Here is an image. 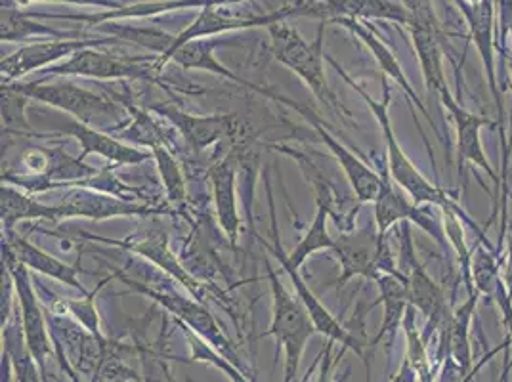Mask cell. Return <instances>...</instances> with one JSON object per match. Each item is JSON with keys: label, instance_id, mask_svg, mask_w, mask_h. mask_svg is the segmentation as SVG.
Instances as JSON below:
<instances>
[{"label": "cell", "instance_id": "cell-1", "mask_svg": "<svg viewBox=\"0 0 512 382\" xmlns=\"http://www.w3.org/2000/svg\"><path fill=\"white\" fill-rule=\"evenodd\" d=\"M325 60L329 64L333 65L337 69V73L341 75L342 79L352 86L360 96H362L363 102L367 104V107L371 109V113L375 115L379 127L383 130L384 146H386V163H388V174L390 178L406 191L407 195L417 203V205H436L440 207L442 211H455V213L461 216L463 224H467L470 230L474 234L480 237V241H488L484 230L470 218L467 211L453 199V195L444 188H438L436 184H432L430 180H427L423 176V172L417 169L413 165V161L407 157L406 151L400 146L396 134H394V127H392V121H390V113H388V107H390V85L386 83V77L383 75V98L381 100H375L367 94V90L363 88L360 83H356L346 71L344 67L337 64L331 56H325Z\"/></svg>", "mask_w": 512, "mask_h": 382}, {"label": "cell", "instance_id": "cell-2", "mask_svg": "<svg viewBox=\"0 0 512 382\" xmlns=\"http://www.w3.org/2000/svg\"><path fill=\"white\" fill-rule=\"evenodd\" d=\"M268 33H270V50L276 62L297 73L306 86L314 92V96L325 106L337 111L344 109L325 77V65H323L327 56L323 52L325 22L320 23L318 37L314 43H308L297 31V27L289 25L287 20L272 23L268 27Z\"/></svg>", "mask_w": 512, "mask_h": 382}, {"label": "cell", "instance_id": "cell-3", "mask_svg": "<svg viewBox=\"0 0 512 382\" xmlns=\"http://www.w3.org/2000/svg\"><path fill=\"white\" fill-rule=\"evenodd\" d=\"M264 264H266V274L270 277L274 310H272L270 329L260 337H274L278 342V352L279 346L285 350L283 382H293L299 373L300 360H302L306 342L312 339V335L316 333V327L310 319L308 310L300 302V298L289 295V291L283 287L270 260H266Z\"/></svg>", "mask_w": 512, "mask_h": 382}, {"label": "cell", "instance_id": "cell-4", "mask_svg": "<svg viewBox=\"0 0 512 382\" xmlns=\"http://www.w3.org/2000/svg\"><path fill=\"white\" fill-rule=\"evenodd\" d=\"M459 8L461 16L469 25L470 41L476 46L480 60L484 65V73L488 79L491 96L497 107V123L501 134V155H503V169H501V182L503 193H509L507 188V167H509V155H511V142L507 140L505 132V104L501 100L499 81H497V69H495V54H497V20H495V0H453Z\"/></svg>", "mask_w": 512, "mask_h": 382}, {"label": "cell", "instance_id": "cell-5", "mask_svg": "<svg viewBox=\"0 0 512 382\" xmlns=\"http://www.w3.org/2000/svg\"><path fill=\"white\" fill-rule=\"evenodd\" d=\"M14 86L23 96L29 100L41 102L46 106L58 107L65 113L73 115L79 123L92 125L102 119H121L125 115V109L117 106L115 102L106 100L83 86L75 83H25Z\"/></svg>", "mask_w": 512, "mask_h": 382}, {"label": "cell", "instance_id": "cell-6", "mask_svg": "<svg viewBox=\"0 0 512 382\" xmlns=\"http://www.w3.org/2000/svg\"><path fill=\"white\" fill-rule=\"evenodd\" d=\"M400 253L402 258L398 266L407 277L409 304L427 319V335H423V339L427 342L430 331L434 333L436 329H440L444 321L451 316L446 293L432 277L428 276L427 268L417 260L411 234H409V222H404V239H402Z\"/></svg>", "mask_w": 512, "mask_h": 382}, {"label": "cell", "instance_id": "cell-7", "mask_svg": "<svg viewBox=\"0 0 512 382\" xmlns=\"http://www.w3.org/2000/svg\"><path fill=\"white\" fill-rule=\"evenodd\" d=\"M295 6H283L276 12L270 14H262V16H234L232 12L226 10V6H205L201 8L199 16L193 20L182 33L176 35L171 48L157 58V62L153 64V69H163V62L171 56L176 48H180L182 44L190 43L195 39H207V37H218L222 33L228 31H239V29H255V27H270L272 23L283 22V20H291L295 18Z\"/></svg>", "mask_w": 512, "mask_h": 382}, {"label": "cell", "instance_id": "cell-8", "mask_svg": "<svg viewBox=\"0 0 512 382\" xmlns=\"http://www.w3.org/2000/svg\"><path fill=\"white\" fill-rule=\"evenodd\" d=\"M2 260L6 264V270L14 281L18 300H20V308H22V331L23 340H25V348L27 352L33 356V360L37 361V365L41 367L44 382H46V360L52 354V346H50V337L46 331V323H44L43 310L39 306L37 295L33 291L31 279L27 274V268L22 262L16 260V256L12 255V251L2 243Z\"/></svg>", "mask_w": 512, "mask_h": 382}, {"label": "cell", "instance_id": "cell-9", "mask_svg": "<svg viewBox=\"0 0 512 382\" xmlns=\"http://www.w3.org/2000/svg\"><path fill=\"white\" fill-rule=\"evenodd\" d=\"M117 43L119 39L115 37H88V39L81 37V39H54V41L27 44L18 52L2 58V64H0L2 85H12L16 79H22L23 75L56 65L60 60L71 58L86 48Z\"/></svg>", "mask_w": 512, "mask_h": 382}, {"label": "cell", "instance_id": "cell-10", "mask_svg": "<svg viewBox=\"0 0 512 382\" xmlns=\"http://www.w3.org/2000/svg\"><path fill=\"white\" fill-rule=\"evenodd\" d=\"M295 18H314L325 23L339 20H384L409 22L404 4L392 0H302L295 6Z\"/></svg>", "mask_w": 512, "mask_h": 382}, {"label": "cell", "instance_id": "cell-11", "mask_svg": "<svg viewBox=\"0 0 512 382\" xmlns=\"http://www.w3.org/2000/svg\"><path fill=\"white\" fill-rule=\"evenodd\" d=\"M155 56H144V58H119L115 54L100 52L96 48H86L77 52L75 56L67 58L62 64L50 65V75H75V77H92V79H140L148 77L153 65L150 62H157Z\"/></svg>", "mask_w": 512, "mask_h": 382}, {"label": "cell", "instance_id": "cell-12", "mask_svg": "<svg viewBox=\"0 0 512 382\" xmlns=\"http://www.w3.org/2000/svg\"><path fill=\"white\" fill-rule=\"evenodd\" d=\"M125 283H128L132 289H136L138 293L148 295V297L153 298L155 302H159L161 306H165V308L171 312L172 316L178 319V323L188 325V327L192 329L193 333H197L201 339L207 340V342H209L213 348H216L224 358H228V360L232 361L234 365H237V367L245 373V369L241 367V361L237 358V354H235V350L232 348L230 340L224 337V333H222L220 325L216 323V319L213 318V314H211L205 306L197 304V302L192 300V298L178 297V295H167V293L151 291L148 287H142V285H138L136 281L127 279V277H125ZM247 377H249V375H247Z\"/></svg>", "mask_w": 512, "mask_h": 382}, {"label": "cell", "instance_id": "cell-13", "mask_svg": "<svg viewBox=\"0 0 512 382\" xmlns=\"http://www.w3.org/2000/svg\"><path fill=\"white\" fill-rule=\"evenodd\" d=\"M438 98H440L442 106L448 109V113L451 115L453 123H455V136H457L455 149H457L459 170L463 172V165H467V163L484 170L493 180L497 191H499L501 184H503L501 176H497V172L491 167L488 155H486L484 146H482V136H480L482 127H495V123L486 119V117H482V115H476V113L469 111L451 92H446Z\"/></svg>", "mask_w": 512, "mask_h": 382}, {"label": "cell", "instance_id": "cell-14", "mask_svg": "<svg viewBox=\"0 0 512 382\" xmlns=\"http://www.w3.org/2000/svg\"><path fill=\"white\" fill-rule=\"evenodd\" d=\"M331 251L341 264V276L335 279V285L339 289L352 277L375 279L379 276L377 260L381 251V235L377 232V226L375 230L371 226H365L362 230L342 232Z\"/></svg>", "mask_w": 512, "mask_h": 382}, {"label": "cell", "instance_id": "cell-15", "mask_svg": "<svg viewBox=\"0 0 512 382\" xmlns=\"http://www.w3.org/2000/svg\"><path fill=\"white\" fill-rule=\"evenodd\" d=\"M245 0H146L123 4L121 8L106 10L100 14H35L29 12L35 20H60V22H81L96 25L102 22H117V20H132V18H150L159 16L180 8H205V6H228Z\"/></svg>", "mask_w": 512, "mask_h": 382}, {"label": "cell", "instance_id": "cell-16", "mask_svg": "<svg viewBox=\"0 0 512 382\" xmlns=\"http://www.w3.org/2000/svg\"><path fill=\"white\" fill-rule=\"evenodd\" d=\"M266 186H268L270 218H272V241H274V245L264 243V249H268L272 255L278 258L281 268H283V266H289V268L299 270L308 256L314 255V253H318V251H325V249H329V251L333 249L335 239L327 232V216L331 214V209H329L323 201H318V213L314 216L312 226L308 228L306 235L297 243V247L291 251V255H285L283 245H281V241H279L278 218H276V207H274V195H272V188H270V182H268V180H266Z\"/></svg>", "mask_w": 512, "mask_h": 382}, {"label": "cell", "instance_id": "cell-17", "mask_svg": "<svg viewBox=\"0 0 512 382\" xmlns=\"http://www.w3.org/2000/svg\"><path fill=\"white\" fill-rule=\"evenodd\" d=\"M304 115L310 119V123L314 125L316 132L320 134L323 144L331 149V153L335 155V159L341 165L342 172L348 178L350 188L354 191V195L358 197V201L360 203H373L377 199L379 191H381L383 176H379L375 170L367 167L360 157H356L352 151L344 148L341 142L327 128L321 125L320 119L316 117L314 111L306 109Z\"/></svg>", "mask_w": 512, "mask_h": 382}, {"label": "cell", "instance_id": "cell-18", "mask_svg": "<svg viewBox=\"0 0 512 382\" xmlns=\"http://www.w3.org/2000/svg\"><path fill=\"white\" fill-rule=\"evenodd\" d=\"M220 44H224V41H222V39H218V37L195 39V41H190V43L182 44L180 48H176V50L172 52L171 56L163 62V67H165V64L172 62V64L180 65L182 69H199V71H209V73H214V75L226 77L228 81H234L237 85L247 86V88L255 90V92L262 94V96H268V98H272V100H279V102H283V104H287V106L295 107V109L300 111V113H304V111H306V109H304V107H300L299 104H293V102H289V100L278 98L276 94H272V92H270V90H266V88L251 85L249 81H245V79L237 77L234 71H230L226 65L220 64V62L216 60V56H214V48H216V46H220Z\"/></svg>", "mask_w": 512, "mask_h": 382}, {"label": "cell", "instance_id": "cell-19", "mask_svg": "<svg viewBox=\"0 0 512 382\" xmlns=\"http://www.w3.org/2000/svg\"><path fill=\"white\" fill-rule=\"evenodd\" d=\"M335 23H339L344 29H348L354 37H358V39L367 46V50L373 54L375 62L381 67L384 77H390L396 85H400L404 88V92H406L407 98H409V102H411V109L415 111V107L413 106H417V109L427 117L430 127L434 128V132L440 136V132L436 130V125H434L432 117L428 115L427 107L419 100L417 92L413 90V86H411L409 79H407L404 67L398 62L396 54L388 48V44H384L383 41H381V37H379L377 33H373V29H369L367 25H363L360 20H339V22Z\"/></svg>", "mask_w": 512, "mask_h": 382}, {"label": "cell", "instance_id": "cell-20", "mask_svg": "<svg viewBox=\"0 0 512 382\" xmlns=\"http://www.w3.org/2000/svg\"><path fill=\"white\" fill-rule=\"evenodd\" d=\"M155 111L169 119L172 127L178 128L186 142L195 151L211 148L218 140H222L226 134L234 128V117L232 115H207L197 117L192 113H186L174 106H157Z\"/></svg>", "mask_w": 512, "mask_h": 382}, {"label": "cell", "instance_id": "cell-21", "mask_svg": "<svg viewBox=\"0 0 512 382\" xmlns=\"http://www.w3.org/2000/svg\"><path fill=\"white\" fill-rule=\"evenodd\" d=\"M64 134L73 136L81 144V148H83V153L79 155L81 161H85L86 155H90V153H96L117 165H138V163L153 159V151H142L134 146H127L106 132L94 130L79 121L65 125Z\"/></svg>", "mask_w": 512, "mask_h": 382}, {"label": "cell", "instance_id": "cell-22", "mask_svg": "<svg viewBox=\"0 0 512 382\" xmlns=\"http://www.w3.org/2000/svg\"><path fill=\"white\" fill-rule=\"evenodd\" d=\"M4 245L12 251V255L16 256V260L22 262L27 270H35V272H41L44 276L54 277L60 283H65V285H69V287H73V289H77V291L86 295V289L79 283V277H77L81 272L79 266L65 264L60 258L44 253L33 243L12 234L10 230H6V243Z\"/></svg>", "mask_w": 512, "mask_h": 382}, {"label": "cell", "instance_id": "cell-23", "mask_svg": "<svg viewBox=\"0 0 512 382\" xmlns=\"http://www.w3.org/2000/svg\"><path fill=\"white\" fill-rule=\"evenodd\" d=\"M413 48L417 52L421 71L430 92L438 96L449 92L448 81L442 65V44H440V27H430L421 23H407Z\"/></svg>", "mask_w": 512, "mask_h": 382}, {"label": "cell", "instance_id": "cell-24", "mask_svg": "<svg viewBox=\"0 0 512 382\" xmlns=\"http://www.w3.org/2000/svg\"><path fill=\"white\" fill-rule=\"evenodd\" d=\"M235 161L234 155H228L220 163H216L209 176L213 184L214 205H216V216L230 243L235 245L239 237V211L235 201Z\"/></svg>", "mask_w": 512, "mask_h": 382}, {"label": "cell", "instance_id": "cell-25", "mask_svg": "<svg viewBox=\"0 0 512 382\" xmlns=\"http://www.w3.org/2000/svg\"><path fill=\"white\" fill-rule=\"evenodd\" d=\"M88 237L106 241L109 245H119L136 255L146 256L153 264H157L159 268L169 272L174 279H178L182 285H186L192 293L199 291V283L178 264V260L172 255L171 249H169V237L163 232H151V234L140 237L138 241H107V239L94 237V235H88Z\"/></svg>", "mask_w": 512, "mask_h": 382}, {"label": "cell", "instance_id": "cell-26", "mask_svg": "<svg viewBox=\"0 0 512 382\" xmlns=\"http://www.w3.org/2000/svg\"><path fill=\"white\" fill-rule=\"evenodd\" d=\"M153 213L148 207L140 205H128L125 201H117L106 195H96L88 191H75L69 197H65L64 203L58 205V214L62 218L71 216H86L94 220H104L111 216H125V214Z\"/></svg>", "mask_w": 512, "mask_h": 382}, {"label": "cell", "instance_id": "cell-27", "mask_svg": "<svg viewBox=\"0 0 512 382\" xmlns=\"http://www.w3.org/2000/svg\"><path fill=\"white\" fill-rule=\"evenodd\" d=\"M81 39V31H58L35 20L29 12L18 8H2L0 14V39L2 43H23L29 39Z\"/></svg>", "mask_w": 512, "mask_h": 382}, {"label": "cell", "instance_id": "cell-28", "mask_svg": "<svg viewBox=\"0 0 512 382\" xmlns=\"http://www.w3.org/2000/svg\"><path fill=\"white\" fill-rule=\"evenodd\" d=\"M0 218L6 230H12L18 222L25 220H52L58 222L60 214L58 207H46L25 195L20 190L12 188L8 182H2L0 190Z\"/></svg>", "mask_w": 512, "mask_h": 382}, {"label": "cell", "instance_id": "cell-29", "mask_svg": "<svg viewBox=\"0 0 512 382\" xmlns=\"http://www.w3.org/2000/svg\"><path fill=\"white\" fill-rule=\"evenodd\" d=\"M470 277L474 291L480 297H495L503 277H501V258L493 251L490 241H476L470 256Z\"/></svg>", "mask_w": 512, "mask_h": 382}, {"label": "cell", "instance_id": "cell-30", "mask_svg": "<svg viewBox=\"0 0 512 382\" xmlns=\"http://www.w3.org/2000/svg\"><path fill=\"white\" fill-rule=\"evenodd\" d=\"M104 31L109 33V37H115L119 41L146 46V48H150L153 52H157L159 56H163L171 48L174 39H176V35L165 33V31L155 29V27H130V25H125V23L104 25Z\"/></svg>", "mask_w": 512, "mask_h": 382}, {"label": "cell", "instance_id": "cell-31", "mask_svg": "<svg viewBox=\"0 0 512 382\" xmlns=\"http://www.w3.org/2000/svg\"><path fill=\"white\" fill-rule=\"evenodd\" d=\"M415 308L409 304L406 310V318H404V331H406L407 352L406 360L413 367V371L417 373L419 382H434L432 375V363L427 354V342L423 339V335L417 331L415 325Z\"/></svg>", "mask_w": 512, "mask_h": 382}, {"label": "cell", "instance_id": "cell-32", "mask_svg": "<svg viewBox=\"0 0 512 382\" xmlns=\"http://www.w3.org/2000/svg\"><path fill=\"white\" fill-rule=\"evenodd\" d=\"M29 98L18 92L14 86L2 85V127L8 134L20 136H39L27 123L25 107Z\"/></svg>", "mask_w": 512, "mask_h": 382}, {"label": "cell", "instance_id": "cell-33", "mask_svg": "<svg viewBox=\"0 0 512 382\" xmlns=\"http://www.w3.org/2000/svg\"><path fill=\"white\" fill-rule=\"evenodd\" d=\"M182 325V323H180ZM184 333H186V339L190 340V346H192V360L195 361H207L211 363L213 367H216L218 371H222L224 375H228V379L234 382H249L247 381V375L234 365L228 358H224L216 348H209L211 344L203 342V339L193 333L192 329L188 325H182Z\"/></svg>", "mask_w": 512, "mask_h": 382}, {"label": "cell", "instance_id": "cell-34", "mask_svg": "<svg viewBox=\"0 0 512 382\" xmlns=\"http://www.w3.org/2000/svg\"><path fill=\"white\" fill-rule=\"evenodd\" d=\"M153 157L157 159L159 174L163 178V184L167 188L169 199H171L172 203L184 201L186 199V182H184V174H182V170L178 167L176 159L165 149L163 144L153 148Z\"/></svg>", "mask_w": 512, "mask_h": 382}, {"label": "cell", "instance_id": "cell-35", "mask_svg": "<svg viewBox=\"0 0 512 382\" xmlns=\"http://www.w3.org/2000/svg\"><path fill=\"white\" fill-rule=\"evenodd\" d=\"M495 20H497V54H501L503 64L509 56V31L512 23V0H495Z\"/></svg>", "mask_w": 512, "mask_h": 382}, {"label": "cell", "instance_id": "cell-36", "mask_svg": "<svg viewBox=\"0 0 512 382\" xmlns=\"http://www.w3.org/2000/svg\"><path fill=\"white\" fill-rule=\"evenodd\" d=\"M31 2H62V4H81V6H100V8H121L123 4L117 0H2V8H18L23 4H31Z\"/></svg>", "mask_w": 512, "mask_h": 382}, {"label": "cell", "instance_id": "cell-37", "mask_svg": "<svg viewBox=\"0 0 512 382\" xmlns=\"http://www.w3.org/2000/svg\"><path fill=\"white\" fill-rule=\"evenodd\" d=\"M501 277H503V281H505V287H507V291H509V297L512 298V224L509 241H507L505 260L501 262Z\"/></svg>", "mask_w": 512, "mask_h": 382}, {"label": "cell", "instance_id": "cell-38", "mask_svg": "<svg viewBox=\"0 0 512 382\" xmlns=\"http://www.w3.org/2000/svg\"><path fill=\"white\" fill-rule=\"evenodd\" d=\"M333 344H335V342H331V340H329V344L325 346V350H323V354H321L323 361H321L318 382H329V377H331V367H333V361H331V350H333Z\"/></svg>", "mask_w": 512, "mask_h": 382}, {"label": "cell", "instance_id": "cell-39", "mask_svg": "<svg viewBox=\"0 0 512 382\" xmlns=\"http://www.w3.org/2000/svg\"><path fill=\"white\" fill-rule=\"evenodd\" d=\"M392 382H419V377H417V373L413 371V367L409 365V361L404 360L400 371L392 377Z\"/></svg>", "mask_w": 512, "mask_h": 382}, {"label": "cell", "instance_id": "cell-40", "mask_svg": "<svg viewBox=\"0 0 512 382\" xmlns=\"http://www.w3.org/2000/svg\"><path fill=\"white\" fill-rule=\"evenodd\" d=\"M512 58V23H511V31H509V56H507V60Z\"/></svg>", "mask_w": 512, "mask_h": 382}]
</instances>
